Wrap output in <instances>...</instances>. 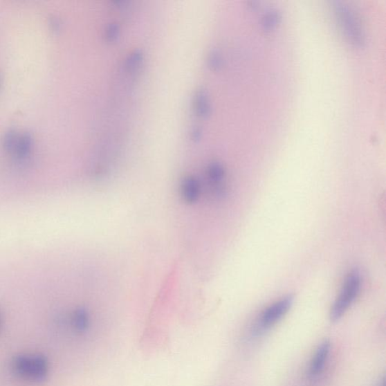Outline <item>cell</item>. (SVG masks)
I'll list each match as a JSON object with an SVG mask.
<instances>
[{"instance_id":"cell-3","label":"cell","mask_w":386,"mask_h":386,"mask_svg":"<svg viewBox=\"0 0 386 386\" xmlns=\"http://www.w3.org/2000/svg\"><path fill=\"white\" fill-rule=\"evenodd\" d=\"M362 286V277L358 271H352L347 277L331 310V320L337 322L346 313L358 295Z\"/></svg>"},{"instance_id":"cell-6","label":"cell","mask_w":386,"mask_h":386,"mask_svg":"<svg viewBox=\"0 0 386 386\" xmlns=\"http://www.w3.org/2000/svg\"><path fill=\"white\" fill-rule=\"evenodd\" d=\"M225 169L220 163H212L210 164L207 170L208 184L210 186L209 191L213 195L222 196L225 192L223 181L225 179Z\"/></svg>"},{"instance_id":"cell-1","label":"cell","mask_w":386,"mask_h":386,"mask_svg":"<svg viewBox=\"0 0 386 386\" xmlns=\"http://www.w3.org/2000/svg\"><path fill=\"white\" fill-rule=\"evenodd\" d=\"M11 368L17 378L31 384L43 383L49 374L48 360L42 354L18 355L13 358Z\"/></svg>"},{"instance_id":"cell-16","label":"cell","mask_w":386,"mask_h":386,"mask_svg":"<svg viewBox=\"0 0 386 386\" xmlns=\"http://www.w3.org/2000/svg\"><path fill=\"white\" fill-rule=\"evenodd\" d=\"M380 386H385V382L383 381L382 384H380Z\"/></svg>"},{"instance_id":"cell-15","label":"cell","mask_w":386,"mask_h":386,"mask_svg":"<svg viewBox=\"0 0 386 386\" xmlns=\"http://www.w3.org/2000/svg\"><path fill=\"white\" fill-rule=\"evenodd\" d=\"M0 327H1V315H0Z\"/></svg>"},{"instance_id":"cell-2","label":"cell","mask_w":386,"mask_h":386,"mask_svg":"<svg viewBox=\"0 0 386 386\" xmlns=\"http://www.w3.org/2000/svg\"><path fill=\"white\" fill-rule=\"evenodd\" d=\"M334 11L344 35L352 45L362 47L365 35L355 11L345 3L335 2Z\"/></svg>"},{"instance_id":"cell-12","label":"cell","mask_w":386,"mask_h":386,"mask_svg":"<svg viewBox=\"0 0 386 386\" xmlns=\"http://www.w3.org/2000/svg\"><path fill=\"white\" fill-rule=\"evenodd\" d=\"M208 63L210 68L214 71H217L221 68L223 65V57L217 49H213L210 52L208 57Z\"/></svg>"},{"instance_id":"cell-8","label":"cell","mask_w":386,"mask_h":386,"mask_svg":"<svg viewBox=\"0 0 386 386\" xmlns=\"http://www.w3.org/2000/svg\"><path fill=\"white\" fill-rule=\"evenodd\" d=\"M194 110L198 116L201 118H206L210 113H211L212 106L210 102L208 92L203 89H200L197 90L194 96Z\"/></svg>"},{"instance_id":"cell-10","label":"cell","mask_w":386,"mask_h":386,"mask_svg":"<svg viewBox=\"0 0 386 386\" xmlns=\"http://www.w3.org/2000/svg\"><path fill=\"white\" fill-rule=\"evenodd\" d=\"M282 20V15L279 10H270L266 12L262 18V26L266 31L275 30Z\"/></svg>"},{"instance_id":"cell-11","label":"cell","mask_w":386,"mask_h":386,"mask_svg":"<svg viewBox=\"0 0 386 386\" xmlns=\"http://www.w3.org/2000/svg\"><path fill=\"white\" fill-rule=\"evenodd\" d=\"M143 61V53L140 49H134L127 57V66L130 72L136 71Z\"/></svg>"},{"instance_id":"cell-14","label":"cell","mask_w":386,"mask_h":386,"mask_svg":"<svg viewBox=\"0 0 386 386\" xmlns=\"http://www.w3.org/2000/svg\"><path fill=\"white\" fill-rule=\"evenodd\" d=\"M201 136V131L199 128H196L192 132V139H194L196 140L200 139Z\"/></svg>"},{"instance_id":"cell-4","label":"cell","mask_w":386,"mask_h":386,"mask_svg":"<svg viewBox=\"0 0 386 386\" xmlns=\"http://www.w3.org/2000/svg\"><path fill=\"white\" fill-rule=\"evenodd\" d=\"M293 302L292 296L285 297L265 309L255 324L253 334L260 335L278 323L289 311Z\"/></svg>"},{"instance_id":"cell-13","label":"cell","mask_w":386,"mask_h":386,"mask_svg":"<svg viewBox=\"0 0 386 386\" xmlns=\"http://www.w3.org/2000/svg\"><path fill=\"white\" fill-rule=\"evenodd\" d=\"M120 26L117 23H111L105 30V37L108 42H113L118 37Z\"/></svg>"},{"instance_id":"cell-7","label":"cell","mask_w":386,"mask_h":386,"mask_svg":"<svg viewBox=\"0 0 386 386\" xmlns=\"http://www.w3.org/2000/svg\"><path fill=\"white\" fill-rule=\"evenodd\" d=\"M330 351L329 342L324 341L318 347L309 365V376L310 378L315 379L322 373L327 359L329 358Z\"/></svg>"},{"instance_id":"cell-9","label":"cell","mask_w":386,"mask_h":386,"mask_svg":"<svg viewBox=\"0 0 386 386\" xmlns=\"http://www.w3.org/2000/svg\"><path fill=\"white\" fill-rule=\"evenodd\" d=\"M71 325L73 329L79 333L86 332L90 324V316L85 308H78L71 315Z\"/></svg>"},{"instance_id":"cell-5","label":"cell","mask_w":386,"mask_h":386,"mask_svg":"<svg viewBox=\"0 0 386 386\" xmlns=\"http://www.w3.org/2000/svg\"><path fill=\"white\" fill-rule=\"evenodd\" d=\"M179 193L184 203L188 205H196L203 193V186L195 176L188 175L182 179Z\"/></svg>"}]
</instances>
